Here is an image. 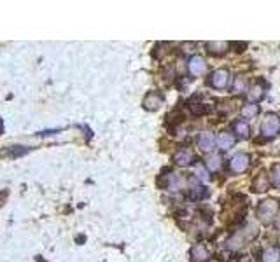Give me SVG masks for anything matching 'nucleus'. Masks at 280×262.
I'll return each mask as SVG.
<instances>
[{"label":"nucleus","instance_id":"obj_1","mask_svg":"<svg viewBox=\"0 0 280 262\" xmlns=\"http://www.w3.org/2000/svg\"><path fill=\"white\" fill-rule=\"evenodd\" d=\"M257 232H259L257 224L249 222V224H245L242 229H238L236 232H233L231 238L228 239V246L229 248H242V246H245L247 243L252 241V239L256 238Z\"/></svg>","mask_w":280,"mask_h":262},{"label":"nucleus","instance_id":"obj_2","mask_svg":"<svg viewBox=\"0 0 280 262\" xmlns=\"http://www.w3.org/2000/svg\"><path fill=\"white\" fill-rule=\"evenodd\" d=\"M278 208H280V204L277 199H264V201H261L259 206H257L256 215L261 222H270L277 217Z\"/></svg>","mask_w":280,"mask_h":262},{"label":"nucleus","instance_id":"obj_3","mask_svg":"<svg viewBox=\"0 0 280 262\" xmlns=\"http://www.w3.org/2000/svg\"><path fill=\"white\" fill-rule=\"evenodd\" d=\"M261 131H263V135L268 136V138H273V136L278 135L280 117L277 114H266V117L263 119V124H261Z\"/></svg>","mask_w":280,"mask_h":262},{"label":"nucleus","instance_id":"obj_4","mask_svg":"<svg viewBox=\"0 0 280 262\" xmlns=\"http://www.w3.org/2000/svg\"><path fill=\"white\" fill-rule=\"evenodd\" d=\"M163 102H165V98H163V95L161 93H158V91H149L147 93L146 96H144V102H142V107L146 110H158L160 109L161 105H163Z\"/></svg>","mask_w":280,"mask_h":262},{"label":"nucleus","instance_id":"obj_5","mask_svg":"<svg viewBox=\"0 0 280 262\" xmlns=\"http://www.w3.org/2000/svg\"><path fill=\"white\" fill-rule=\"evenodd\" d=\"M229 82V72L224 68H217L210 74V86H214L215 89H224Z\"/></svg>","mask_w":280,"mask_h":262},{"label":"nucleus","instance_id":"obj_6","mask_svg":"<svg viewBox=\"0 0 280 262\" xmlns=\"http://www.w3.org/2000/svg\"><path fill=\"white\" fill-rule=\"evenodd\" d=\"M193 161H195V154L188 147H182L174 154V163L177 166H189V164H193Z\"/></svg>","mask_w":280,"mask_h":262},{"label":"nucleus","instance_id":"obj_7","mask_svg":"<svg viewBox=\"0 0 280 262\" xmlns=\"http://www.w3.org/2000/svg\"><path fill=\"white\" fill-rule=\"evenodd\" d=\"M247 166H249V156L243 152L235 154V156L231 157V161H229V168H231V171H235V173L245 171Z\"/></svg>","mask_w":280,"mask_h":262},{"label":"nucleus","instance_id":"obj_8","mask_svg":"<svg viewBox=\"0 0 280 262\" xmlns=\"http://www.w3.org/2000/svg\"><path fill=\"white\" fill-rule=\"evenodd\" d=\"M191 259L193 262H207L209 260V257H210V253H209V250L205 248V245H193V248H191Z\"/></svg>","mask_w":280,"mask_h":262},{"label":"nucleus","instance_id":"obj_9","mask_svg":"<svg viewBox=\"0 0 280 262\" xmlns=\"http://www.w3.org/2000/svg\"><path fill=\"white\" fill-rule=\"evenodd\" d=\"M198 147L203 150V152H210V150L214 149V133H210V131L200 133V136H198Z\"/></svg>","mask_w":280,"mask_h":262},{"label":"nucleus","instance_id":"obj_10","mask_svg":"<svg viewBox=\"0 0 280 262\" xmlns=\"http://www.w3.org/2000/svg\"><path fill=\"white\" fill-rule=\"evenodd\" d=\"M189 72H191L193 75H200L203 74V72L207 70V63L205 60L202 58V56H193L191 60H189Z\"/></svg>","mask_w":280,"mask_h":262},{"label":"nucleus","instance_id":"obj_11","mask_svg":"<svg viewBox=\"0 0 280 262\" xmlns=\"http://www.w3.org/2000/svg\"><path fill=\"white\" fill-rule=\"evenodd\" d=\"M217 147L219 149H222V150H228V149H231L233 145H235V136L231 135V133H228V131H222V133H219L217 135Z\"/></svg>","mask_w":280,"mask_h":262},{"label":"nucleus","instance_id":"obj_12","mask_svg":"<svg viewBox=\"0 0 280 262\" xmlns=\"http://www.w3.org/2000/svg\"><path fill=\"white\" fill-rule=\"evenodd\" d=\"M268 187H270V177H268L266 173H259L252 184V191L254 192H264V191H268Z\"/></svg>","mask_w":280,"mask_h":262},{"label":"nucleus","instance_id":"obj_13","mask_svg":"<svg viewBox=\"0 0 280 262\" xmlns=\"http://www.w3.org/2000/svg\"><path fill=\"white\" fill-rule=\"evenodd\" d=\"M207 51L210 53V55H222V53L228 51V42H222V41H215V42H207L205 44Z\"/></svg>","mask_w":280,"mask_h":262},{"label":"nucleus","instance_id":"obj_14","mask_svg":"<svg viewBox=\"0 0 280 262\" xmlns=\"http://www.w3.org/2000/svg\"><path fill=\"white\" fill-rule=\"evenodd\" d=\"M264 96V86L261 84V82H257V84H254L252 88H250L249 91V100L252 103H257L261 98Z\"/></svg>","mask_w":280,"mask_h":262},{"label":"nucleus","instance_id":"obj_15","mask_svg":"<svg viewBox=\"0 0 280 262\" xmlns=\"http://www.w3.org/2000/svg\"><path fill=\"white\" fill-rule=\"evenodd\" d=\"M233 131L236 133V135L240 136V138H249V135H250V128H249V124L245 123V121H236L235 124H233Z\"/></svg>","mask_w":280,"mask_h":262},{"label":"nucleus","instance_id":"obj_16","mask_svg":"<svg viewBox=\"0 0 280 262\" xmlns=\"http://www.w3.org/2000/svg\"><path fill=\"white\" fill-rule=\"evenodd\" d=\"M280 260V250L277 246H270L264 250L263 253V262H278Z\"/></svg>","mask_w":280,"mask_h":262},{"label":"nucleus","instance_id":"obj_17","mask_svg":"<svg viewBox=\"0 0 280 262\" xmlns=\"http://www.w3.org/2000/svg\"><path fill=\"white\" fill-rule=\"evenodd\" d=\"M222 164V157L219 156V154H210L209 157H207V168H209L210 171H217L219 168H221Z\"/></svg>","mask_w":280,"mask_h":262},{"label":"nucleus","instance_id":"obj_18","mask_svg":"<svg viewBox=\"0 0 280 262\" xmlns=\"http://www.w3.org/2000/svg\"><path fill=\"white\" fill-rule=\"evenodd\" d=\"M257 112H259V107L256 103H249L242 109V117L243 119H252V117H256Z\"/></svg>","mask_w":280,"mask_h":262},{"label":"nucleus","instance_id":"obj_19","mask_svg":"<svg viewBox=\"0 0 280 262\" xmlns=\"http://www.w3.org/2000/svg\"><path fill=\"white\" fill-rule=\"evenodd\" d=\"M233 89H235L236 93L245 91L247 89V77H243V75H236L235 82H233Z\"/></svg>","mask_w":280,"mask_h":262},{"label":"nucleus","instance_id":"obj_20","mask_svg":"<svg viewBox=\"0 0 280 262\" xmlns=\"http://www.w3.org/2000/svg\"><path fill=\"white\" fill-rule=\"evenodd\" d=\"M270 180H271V184H273L275 187L280 189V163L273 164V168H271V173H270Z\"/></svg>","mask_w":280,"mask_h":262},{"label":"nucleus","instance_id":"obj_21","mask_svg":"<svg viewBox=\"0 0 280 262\" xmlns=\"http://www.w3.org/2000/svg\"><path fill=\"white\" fill-rule=\"evenodd\" d=\"M195 175H196L198 178H202L203 182L209 180V175H207V170H205L203 166H200V164H196V166H195Z\"/></svg>","mask_w":280,"mask_h":262},{"label":"nucleus","instance_id":"obj_22","mask_svg":"<svg viewBox=\"0 0 280 262\" xmlns=\"http://www.w3.org/2000/svg\"><path fill=\"white\" fill-rule=\"evenodd\" d=\"M193 48H195V44H184V51H188V53H191Z\"/></svg>","mask_w":280,"mask_h":262},{"label":"nucleus","instance_id":"obj_23","mask_svg":"<svg viewBox=\"0 0 280 262\" xmlns=\"http://www.w3.org/2000/svg\"><path fill=\"white\" fill-rule=\"evenodd\" d=\"M0 131H2V121H0Z\"/></svg>","mask_w":280,"mask_h":262}]
</instances>
